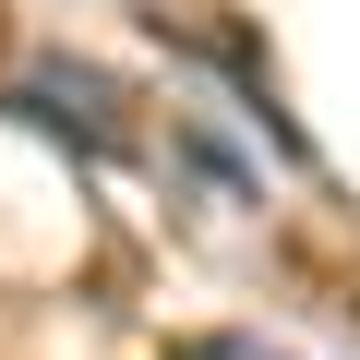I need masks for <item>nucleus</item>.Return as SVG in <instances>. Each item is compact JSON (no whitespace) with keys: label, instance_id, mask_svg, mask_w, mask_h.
<instances>
[{"label":"nucleus","instance_id":"1","mask_svg":"<svg viewBox=\"0 0 360 360\" xmlns=\"http://www.w3.org/2000/svg\"><path fill=\"white\" fill-rule=\"evenodd\" d=\"M168 360H276V348H264V336H180Z\"/></svg>","mask_w":360,"mask_h":360}]
</instances>
